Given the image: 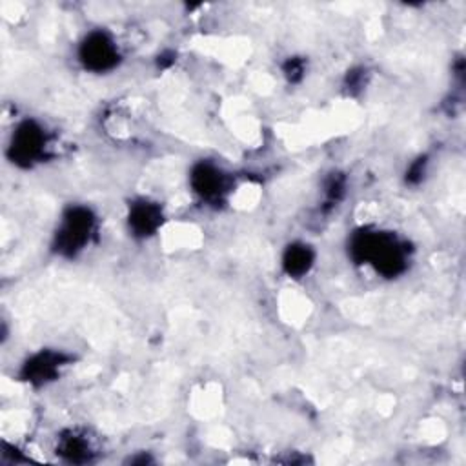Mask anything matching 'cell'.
Returning a JSON list of instances; mask_svg holds the SVG:
<instances>
[{"label": "cell", "instance_id": "13", "mask_svg": "<svg viewBox=\"0 0 466 466\" xmlns=\"http://www.w3.org/2000/svg\"><path fill=\"white\" fill-rule=\"evenodd\" d=\"M364 80H366V69L364 67H355L351 71H348L346 75V87L350 93L364 87Z\"/></svg>", "mask_w": 466, "mask_h": 466}, {"label": "cell", "instance_id": "4", "mask_svg": "<svg viewBox=\"0 0 466 466\" xmlns=\"http://www.w3.org/2000/svg\"><path fill=\"white\" fill-rule=\"evenodd\" d=\"M76 56L86 71L102 75L118 66L120 49L107 31L93 29L80 40Z\"/></svg>", "mask_w": 466, "mask_h": 466}, {"label": "cell", "instance_id": "7", "mask_svg": "<svg viewBox=\"0 0 466 466\" xmlns=\"http://www.w3.org/2000/svg\"><path fill=\"white\" fill-rule=\"evenodd\" d=\"M164 224L162 206L149 198H137L127 209V228L137 238H149L158 233Z\"/></svg>", "mask_w": 466, "mask_h": 466}, {"label": "cell", "instance_id": "10", "mask_svg": "<svg viewBox=\"0 0 466 466\" xmlns=\"http://www.w3.org/2000/svg\"><path fill=\"white\" fill-rule=\"evenodd\" d=\"M324 209L337 206L346 195V177L342 173H331L324 182Z\"/></svg>", "mask_w": 466, "mask_h": 466}, {"label": "cell", "instance_id": "9", "mask_svg": "<svg viewBox=\"0 0 466 466\" xmlns=\"http://www.w3.org/2000/svg\"><path fill=\"white\" fill-rule=\"evenodd\" d=\"M282 271L289 279L306 277L315 264V251L306 242H291L282 253Z\"/></svg>", "mask_w": 466, "mask_h": 466}, {"label": "cell", "instance_id": "2", "mask_svg": "<svg viewBox=\"0 0 466 466\" xmlns=\"http://www.w3.org/2000/svg\"><path fill=\"white\" fill-rule=\"evenodd\" d=\"M96 233L95 213L82 204L64 209L58 228L53 237V251L64 258L78 257L93 240Z\"/></svg>", "mask_w": 466, "mask_h": 466}, {"label": "cell", "instance_id": "6", "mask_svg": "<svg viewBox=\"0 0 466 466\" xmlns=\"http://www.w3.org/2000/svg\"><path fill=\"white\" fill-rule=\"evenodd\" d=\"M189 184L193 193L208 204L222 202L229 189L228 175L209 160H200L191 167Z\"/></svg>", "mask_w": 466, "mask_h": 466}, {"label": "cell", "instance_id": "11", "mask_svg": "<svg viewBox=\"0 0 466 466\" xmlns=\"http://www.w3.org/2000/svg\"><path fill=\"white\" fill-rule=\"evenodd\" d=\"M282 73L289 84H299L306 75V60L302 56H288L282 64Z\"/></svg>", "mask_w": 466, "mask_h": 466}, {"label": "cell", "instance_id": "5", "mask_svg": "<svg viewBox=\"0 0 466 466\" xmlns=\"http://www.w3.org/2000/svg\"><path fill=\"white\" fill-rule=\"evenodd\" d=\"M71 357L60 350H38L31 353L20 366V380L33 388L47 386L56 380Z\"/></svg>", "mask_w": 466, "mask_h": 466}, {"label": "cell", "instance_id": "1", "mask_svg": "<svg viewBox=\"0 0 466 466\" xmlns=\"http://www.w3.org/2000/svg\"><path fill=\"white\" fill-rule=\"evenodd\" d=\"M348 249L353 262L370 264L382 277H397L408 266V246L390 231L360 228L351 235Z\"/></svg>", "mask_w": 466, "mask_h": 466}, {"label": "cell", "instance_id": "8", "mask_svg": "<svg viewBox=\"0 0 466 466\" xmlns=\"http://www.w3.org/2000/svg\"><path fill=\"white\" fill-rule=\"evenodd\" d=\"M56 453L67 462H89L95 457V446L89 435L82 430H66L56 441Z\"/></svg>", "mask_w": 466, "mask_h": 466}, {"label": "cell", "instance_id": "3", "mask_svg": "<svg viewBox=\"0 0 466 466\" xmlns=\"http://www.w3.org/2000/svg\"><path fill=\"white\" fill-rule=\"evenodd\" d=\"M47 151L49 135L46 127L35 118H25L13 129L5 155L16 167L31 169L47 157Z\"/></svg>", "mask_w": 466, "mask_h": 466}, {"label": "cell", "instance_id": "12", "mask_svg": "<svg viewBox=\"0 0 466 466\" xmlns=\"http://www.w3.org/2000/svg\"><path fill=\"white\" fill-rule=\"evenodd\" d=\"M426 167H428V157L426 155H420L417 157L415 160L410 162L406 173H404V180L406 184L410 186H417L424 180V175H426Z\"/></svg>", "mask_w": 466, "mask_h": 466}]
</instances>
